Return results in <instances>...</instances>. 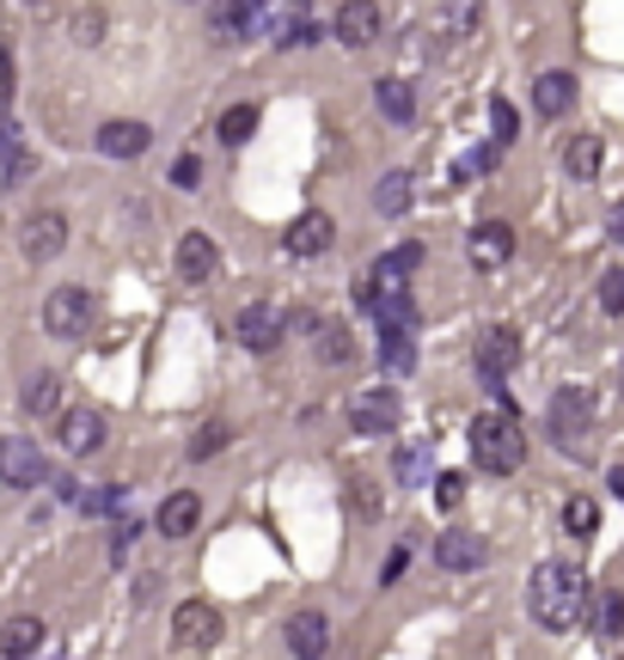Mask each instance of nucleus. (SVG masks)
<instances>
[{
  "label": "nucleus",
  "instance_id": "nucleus-39",
  "mask_svg": "<svg viewBox=\"0 0 624 660\" xmlns=\"http://www.w3.org/2000/svg\"><path fill=\"white\" fill-rule=\"evenodd\" d=\"M172 184L178 190H196V184H203V159H196V154H178L172 159Z\"/></svg>",
  "mask_w": 624,
  "mask_h": 660
},
{
  "label": "nucleus",
  "instance_id": "nucleus-35",
  "mask_svg": "<svg viewBox=\"0 0 624 660\" xmlns=\"http://www.w3.org/2000/svg\"><path fill=\"white\" fill-rule=\"evenodd\" d=\"M227 441H233V429H227V422H203V429H196V441H190V459H215Z\"/></svg>",
  "mask_w": 624,
  "mask_h": 660
},
{
  "label": "nucleus",
  "instance_id": "nucleus-3",
  "mask_svg": "<svg viewBox=\"0 0 624 660\" xmlns=\"http://www.w3.org/2000/svg\"><path fill=\"white\" fill-rule=\"evenodd\" d=\"M551 441H557L569 459H588V453H593V398H588V392L569 385V392L551 398Z\"/></svg>",
  "mask_w": 624,
  "mask_h": 660
},
{
  "label": "nucleus",
  "instance_id": "nucleus-10",
  "mask_svg": "<svg viewBox=\"0 0 624 660\" xmlns=\"http://www.w3.org/2000/svg\"><path fill=\"white\" fill-rule=\"evenodd\" d=\"M215 636H220V612L208 599H190L172 612V648H215Z\"/></svg>",
  "mask_w": 624,
  "mask_h": 660
},
{
  "label": "nucleus",
  "instance_id": "nucleus-18",
  "mask_svg": "<svg viewBox=\"0 0 624 660\" xmlns=\"http://www.w3.org/2000/svg\"><path fill=\"white\" fill-rule=\"evenodd\" d=\"M215 269H220V251H215V239L208 232H184L178 239V281H215Z\"/></svg>",
  "mask_w": 624,
  "mask_h": 660
},
{
  "label": "nucleus",
  "instance_id": "nucleus-1",
  "mask_svg": "<svg viewBox=\"0 0 624 660\" xmlns=\"http://www.w3.org/2000/svg\"><path fill=\"white\" fill-rule=\"evenodd\" d=\"M527 612L539 629L563 636V629H576L581 612H588V581H581V568L569 563H539L527 581Z\"/></svg>",
  "mask_w": 624,
  "mask_h": 660
},
{
  "label": "nucleus",
  "instance_id": "nucleus-46",
  "mask_svg": "<svg viewBox=\"0 0 624 660\" xmlns=\"http://www.w3.org/2000/svg\"><path fill=\"white\" fill-rule=\"evenodd\" d=\"M607 227H612V239H619V245H624V202H619V208H612V220H607Z\"/></svg>",
  "mask_w": 624,
  "mask_h": 660
},
{
  "label": "nucleus",
  "instance_id": "nucleus-16",
  "mask_svg": "<svg viewBox=\"0 0 624 660\" xmlns=\"http://www.w3.org/2000/svg\"><path fill=\"white\" fill-rule=\"evenodd\" d=\"M325 648H331V617L325 612H295L288 617V655L295 660H325Z\"/></svg>",
  "mask_w": 624,
  "mask_h": 660
},
{
  "label": "nucleus",
  "instance_id": "nucleus-11",
  "mask_svg": "<svg viewBox=\"0 0 624 660\" xmlns=\"http://www.w3.org/2000/svg\"><path fill=\"white\" fill-rule=\"evenodd\" d=\"M417 269H422V245H417V239H405V245H392L386 257L368 269V281H380L374 293H410V276H417Z\"/></svg>",
  "mask_w": 624,
  "mask_h": 660
},
{
  "label": "nucleus",
  "instance_id": "nucleus-7",
  "mask_svg": "<svg viewBox=\"0 0 624 660\" xmlns=\"http://www.w3.org/2000/svg\"><path fill=\"white\" fill-rule=\"evenodd\" d=\"M86 324H93V293L86 288H56L44 300V331L49 337H86Z\"/></svg>",
  "mask_w": 624,
  "mask_h": 660
},
{
  "label": "nucleus",
  "instance_id": "nucleus-38",
  "mask_svg": "<svg viewBox=\"0 0 624 660\" xmlns=\"http://www.w3.org/2000/svg\"><path fill=\"white\" fill-rule=\"evenodd\" d=\"M600 307H607L612 319H624V269H607V276H600Z\"/></svg>",
  "mask_w": 624,
  "mask_h": 660
},
{
  "label": "nucleus",
  "instance_id": "nucleus-14",
  "mask_svg": "<svg viewBox=\"0 0 624 660\" xmlns=\"http://www.w3.org/2000/svg\"><path fill=\"white\" fill-rule=\"evenodd\" d=\"M93 147H98L105 159H141L147 147H154V129H147V123H129V117H117V123H105V129L93 135Z\"/></svg>",
  "mask_w": 624,
  "mask_h": 660
},
{
  "label": "nucleus",
  "instance_id": "nucleus-43",
  "mask_svg": "<svg viewBox=\"0 0 624 660\" xmlns=\"http://www.w3.org/2000/svg\"><path fill=\"white\" fill-rule=\"evenodd\" d=\"M13 49H7V44H0V98H13Z\"/></svg>",
  "mask_w": 624,
  "mask_h": 660
},
{
  "label": "nucleus",
  "instance_id": "nucleus-13",
  "mask_svg": "<svg viewBox=\"0 0 624 660\" xmlns=\"http://www.w3.org/2000/svg\"><path fill=\"white\" fill-rule=\"evenodd\" d=\"M19 245H25V257H32V263L62 257V245H68V220L56 215V208H44V215H32V220H25V232H19Z\"/></svg>",
  "mask_w": 624,
  "mask_h": 660
},
{
  "label": "nucleus",
  "instance_id": "nucleus-24",
  "mask_svg": "<svg viewBox=\"0 0 624 660\" xmlns=\"http://www.w3.org/2000/svg\"><path fill=\"white\" fill-rule=\"evenodd\" d=\"M312 355H319L325 368H344L349 355H356V337H349V324H344V319L312 324Z\"/></svg>",
  "mask_w": 624,
  "mask_h": 660
},
{
  "label": "nucleus",
  "instance_id": "nucleus-28",
  "mask_svg": "<svg viewBox=\"0 0 624 660\" xmlns=\"http://www.w3.org/2000/svg\"><path fill=\"white\" fill-rule=\"evenodd\" d=\"M588 617H593V636H619L624 629V593L619 587H600V593L588 599Z\"/></svg>",
  "mask_w": 624,
  "mask_h": 660
},
{
  "label": "nucleus",
  "instance_id": "nucleus-31",
  "mask_svg": "<svg viewBox=\"0 0 624 660\" xmlns=\"http://www.w3.org/2000/svg\"><path fill=\"white\" fill-rule=\"evenodd\" d=\"M563 532L576 538V544H588V538L600 532V507H593V495H569V502H563Z\"/></svg>",
  "mask_w": 624,
  "mask_h": 660
},
{
  "label": "nucleus",
  "instance_id": "nucleus-29",
  "mask_svg": "<svg viewBox=\"0 0 624 660\" xmlns=\"http://www.w3.org/2000/svg\"><path fill=\"white\" fill-rule=\"evenodd\" d=\"M374 98H380V117H392V123H410V117H417V93H410V80H380Z\"/></svg>",
  "mask_w": 624,
  "mask_h": 660
},
{
  "label": "nucleus",
  "instance_id": "nucleus-42",
  "mask_svg": "<svg viewBox=\"0 0 624 660\" xmlns=\"http://www.w3.org/2000/svg\"><path fill=\"white\" fill-rule=\"evenodd\" d=\"M405 568H410V551H392V556H386V575H380V587L405 581Z\"/></svg>",
  "mask_w": 624,
  "mask_h": 660
},
{
  "label": "nucleus",
  "instance_id": "nucleus-45",
  "mask_svg": "<svg viewBox=\"0 0 624 660\" xmlns=\"http://www.w3.org/2000/svg\"><path fill=\"white\" fill-rule=\"evenodd\" d=\"M607 490H612V495H619V502H624V465H612V471H607Z\"/></svg>",
  "mask_w": 624,
  "mask_h": 660
},
{
  "label": "nucleus",
  "instance_id": "nucleus-26",
  "mask_svg": "<svg viewBox=\"0 0 624 660\" xmlns=\"http://www.w3.org/2000/svg\"><path fill=\"white\" fill-rule=\"evenodd\" d=\"M600 159H607L600 135H576L569 147H563V171H569L576 184H593V178H600Z\"/></svg>",
  "mask_w": 624,
  "mask_h": 660
},
{
  "label": "nucleus",
  "instance_id": "nucleus-17",
  "mask_svg": "<svg viewBox=\"0 0 624 660\" xmlns=\"http://www.w3.org/2000/svg\"><path fill=\"white\" fill-rule=\"evenodd\" d=\"M484 556H490V551H484V538L466 532V526H447V532L435 538V563L447 568V575H466V568H478Z\"/></svg>",
  "mask_w": 624,
  "mask_h": 660
},
{
  "label": "nucleus",
  "instance_id": "nucleus-37",
  "mask_svg": "<svg viewBox=\"0 0 624 660\" xmlns=\"http://www.w3.org/2000/svg\"><path fill=\"white\" fill-rule=\"evenodd\" d=\"M490 129H496V147H508V141L520 135V117H515L508 98H490Z\"/></svg>",
  "mask_w": 624,
  "mask_h": 660
},
{
  "label": "nucleus",
  "instance_id": "nucleus-48",
  "mask_svg": "<svg viewBox=\"0 0 624 660\" xmlns=\"http://www.w3.org/2000/svg\"><path fill=\"white\" fill-rule=\"evenodd\" d=\"M0 135H7V129H0Z\"/></svg>",
  "mask_w": 624,
  "mask_h": 660
},
{
  "label": "nucleus",
  "instance_id": "nucleus-19",
  "mask_svg": "<svg viewBox=\"0 0 624 660\" xmlns=\"http://www.w3.org/2000/svg\"><path fill=\"white\" fill-rule=\"evenodd\" d=\"M56 441H62V453H98V446H105V416L80 404V410H68V416H62Z\"/></svg>",
  "mask_w": 624,
  "mask_h": 660
},
{
  "label": "nucleus",
  "instance_id": "nucleus-30",
  "mask_svg": "<svg viewBox=\"0 0 624 660\" xmlns=\"http://www.w3.org/2000/svg\"><path fill=\"white\" fill-rule=\"evenodd\" d=\"M392 477L405 483V490H417V483H429V446L422 441H405L398 453H392Z\"/></svg>",
  "mask_w": 624,
  "mask_h": 660
},
{
  "label": "nucleus",
  "instance_id": "nucleus-12",
  "mask_svg": "<svg viewBox=\"0 0 624 660\" xmlns=\"http://www.w3.org/2000/svg\"><path fill=\"white\" fill-rule=\"evenodd\" d=\"M331 239H337V220H331L325 208H307V215H295V227H288L281 245L295 251V257H325Z\"/></svg>",
  "mask_w": 624,
  "mask_h": 660
},
{
  "label": "nucleus",
  "instance_id": "nucleus-44",
  "mask_svg": "<svg viewBox=\"0 0 624 660\" xmlns=\"http://www.w3.org/2000/svg\"><path fill=\"white\" fill-rule=\"evenodd\" d=\"M25 171H32V154H7V184H13V178H25Z\"/></svg>",
  "mask_w": 624,
  "mask_h": 660
},
{
  "label": "nucleus",
  "instance_id": "nucleus-36",
  "mask_svg": "<svg viewBox=\"0 0 624 660\" xmlns=\"http://www.w3.org/2000/svg\"><path fill=\"white\" fill-rule=\"evenodd\" d=\"M478 19H484L478 0H447V32L453 37H471V32H478Z\"/></svg>",
  "mask_w": 624,
  "mask_h": 660
},
{
  "label": "nucleus",
  "instance_id": "nucleus-20",
  "mask_svg": "<svg viewBox=\"0 0 624 660\" xmlns=\"http://www.w3.org/2000/svg\"><path fill=\"white\" fill-rule=\"evenodd\" d=\"M196 520H203V495H190V490H172L166 502H159V514H154V526L166 538H190V532H196Z\"/></svg>",
  "mask_w": 624,
  "mask_h": 660
},
{
  "label": "nucleus",
  "instance_id": "nucleus-47",
  "mask_svg": "<svg viewBox=\"0 0 624 660\" xmlns=\"http://www.w3.org/2000/svg\"><path fill=\"white\" fill-rule=\"evenodd\" d=\"M619 392H624V361H619Z\"/></svg>",
  "mask_w": 624,
  "mask_h": 660
},
{
  "label": "nucleus",
  "instance_id": "nucleus-9",
  "mask_svg": "<svg viewBox=\"0 0 624 660\" xmlns=\"http://www.w3.org/2000/svg\"><path fill=\"white\" fill-rule=\"evenodd\" d=\"M233 343L251 349V355H269L281 343V312L269 307V300H251V307L233 319Z\"/></svg>",
  "mask_w": 624,
  "mask_h": 660
},
{
  "label": "nucleus",
  "instance_id": "nucleus-40",
  "mask_svg": "<svg viewBox=\"0 0 624 660\" xmlns=\"http://www.w3.org/2000/svg\"><path fill=\"white\" fill-rule=\"evenodd\" d=\"M459 495H466V477H459V471H441L435 502H441V507H459Z\"/></svg>",
  "mask_w": 624,
  "mask_h": 660
},
{
  "label": "nucleus",
  "instance_id": "nucleus-23",
  "mask_svg": "<svg viewBox=\"0 0 624 660\" xmlns=\"http://www.w3.org/2000/svg\"><path fill=\"white\" fill-rule=\"evenodd\" d=\"M569 105H576V74L551 68V74L532 80V110H539V117H563Z\"/></svg>",
  "mask_w": 624,
  "mask_h": 660
},
{
  "label": "nucleus",
  "instance_id": "nucleus-21",
  "mask_svg": "<svg viewBox=\"0 0 624 660\" xmlns=\"http://www.w3.org/2000/svg\"><path fill=\"white\" fill-rule=\"evenodd\" d=\"M208 25H215L220 44H239V37L257 32V0H215L208 7Z\"/></svg>",
  "mask_w": 624,
  "mask_h": 660
},
{
  "label": "nucleus",
  "instance_id": "nucleus-5",
  "mask_svg": "<svg viewBox=\"0 0 624 660\" xmlns=\"http://www.w3.org/2000/svg\"><path fill=\"white\" fill-rule=\"evenodd\" d=\"M349 422H356V434H392L405 422V398L392 385H368V392L349 398Z\"/></svg>",
  "mask_w": 624,
  "mask_h": 660
},
{
  "label": "nucleus",
  "instance_id": "nucleus-33",
  "mask_svg": "<svg viewBox=\"0 0 624 660\" xmlns=\"http://www.w3.org/2000/svg\"><path fill=\"white\" fill-rule=\"evenodd\" d=\"M19 404H25L32 416H49L56 404H62V380H56V373H32L25 392H19Z\"/></svg>",
  "mask_w": 624,
  "mask_h": 660
},
{
  "label": "nucleus",
  "instance_id": "nucleus-34",
  "mask_svg": "<svg viewBox=\"0 0 624 660\" xmlns=\"http://www.w3.org/2000/svg\"><path fill=\"white\" fill-rule=\"evenodd\" d=\"M380 368H386V373H410V368H417V343H410V337H380Z\"/></svg>",
  "mask_w": 624,
  "mask_h": 660
},
{
  "label": "nucleus",
  "instance_id": "nucleus-32",
  "mask_svg": "<svg viewBox=\"0 0 624 660\" xmlns=\"http://www.w3.org/2000/svg\"><path fill=\"white\" fill-rule=\"evenodd\" d=\"M215 135L227 141V147H245V141L257 135V105H227L220 110V123H215Z\"/></svg>",
  "mask_w": 624,
  "mask_h": 660
},
{
  "label": "nucleus",
  "instance_id": "nucleus-4",
  "mask_svg": "<svg viewBox=\"0 0 624 660\" xmlns=\"http://www.w3.org/2000/svg\"><path fill=\"white\" fill-rule=\"evenodd\" d=\"M515 361H520V331L515 324H490V331H478L471 368H478V380H484L490 392H502V380L515 373Z\"/></svg>",
  "mask_w": 624,
  "mask_h": 660
},
{
  "label": "nucleus",
  "instance_id": "nucleus-41",
  "mask_svg": "<svg viewBox=\"0 0 624 660\" xmlns=\"http://www.w3.org/2000/svg\"><path fill=\"white\" fill-rule=\"evenodd\" d=\"M98 32H105V19H98V13H80L74 19V37H80V44H98Z\"/></svg>",
  "mask_w": 624,
  "mask_h": 660
},
{
  "label": "nucleus",
  "instance_id": "nucleus-2",
  "mask_svg": "<svg viewBox=\"0 0 624 660\" xmlns=\"http://www.w3.org/2000/svg\"><path fill=\"white\" fill-rule=\"evenodd\" d=\"M466 441H471V459H478V471H490V477L520 471V459H527V434H520V422L508 410L478 416Z\"/></svg>",
  "mask_w": 624,
  "mask_h": 660
},
{
  "label": "nucleus",
  "instance_id": "nucleus-25",
  "mask_svg": "<svg viewBox=\"0 0 624 660\" xmlns=\"http://www.w3.org/2000/svg\"><path fill=\"white\" fill-rule=\"evenodd\" d=\"M44 648V624L37 617H7L0 624V660H25Z\"/></svg>",
  "mask_w": 624,
  "mask_h": 660
},
{
  "label": "nucleus",
  "instance_id": "nucleus-6",
  "mask_svg": "<svg viewBox=\"0 0 624 660\" xmlns=\"http://www.w3.org/2000/svg\"><path fill=\"white\" fill-rule=\"evenodd\" d=\"M0 483H7V490H37V483H49V459H44V446H37V441H25V434L0 441Z\"/></svg>",
  "mask_w": 624,
  "mask_h": 660
},
{
  "label": "nucleus",
  "instance_id": "nucleus-8",
  "mask_svg": "<svg viewBox=\"0 0 624 660\" xmlns=\"http://www.w3.org/2000/svg\"><path fill=\"white\" fill-rule=\"evenodd\" d=\"M380 25H386L380 0H344V7H337V19H331V37H337L344 49H368L380 37Z\"/></svg>",
  "mask_w": 624,
  "mask_h": 660
},
{
  "label": "nucleus",
  "instance_id": "nucleus-22",
  "mask_svg": "<svg viewBox=\"0 0 624 660\" xmlns=\"http://www.w3.org/2000/svg\"><path fill=\"white\" fill-rule=\"evenodd\" d=\"M374 324L380 337H417V300L410 293H374Z\"/></svg>",
  "mask_w": 624,
  "mask_h": 660
},
{
  "label": "nucleus",
  "instance_id": "nucleus-27",
  "mask_svg": "<svg viewBox=\"0 0 624 660\" xmlns=\"http://www.w3.org/2000/svg\"><path fill=\"white\" fill-rule=\"evenodd\" d=\"M410 202H417V178H410V171H386L380 190H374V208L380 215H405Z\"/></svg>",
  "mask_w": 624,
  "mask_h": 660
},
{
  "label": "nucleus",
  "instance_id": "nucleus-15",
  "mask_svg": "<svg viewBox=\"0 0 624 660\" xmlns=\"http://www.w3.org/2000/svg\"><path fill=\"white\" fill-rule=\"evenodd\" d=\"M466 257L478 263V269H496V263H508V257H515V227H508V220H484V227H471Z\"/></svg>",
  "mask_w": 624,
  "mask_h": 660
}]
</instances>
